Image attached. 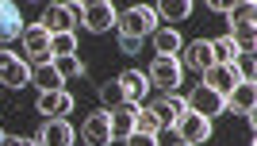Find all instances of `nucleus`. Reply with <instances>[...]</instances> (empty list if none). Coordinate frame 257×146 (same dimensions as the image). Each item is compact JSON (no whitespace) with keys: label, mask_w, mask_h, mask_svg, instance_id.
I'll use <instances>...</instances> for the list:
<instances>
[{"label":"nucleus","mask_w":257,"mask_h":146,"mask_svg":"<svg viewBox=\"0 0 257 146\" xmlns=\"http://www.w3.org/2000/svg\"><path fill=\"white\" fill-rule=\"evenodd\" d=\"M154 12H158V20L165 16V20H188L192 16V0H161V4H154Z\"/></svg>","instance_id":"obj_20"},{"label":"nucleus","mask_w":257,"mask_h":146,"mask_svg":"<svg viewBox=\"0 0 257 146\" xmlns=\"http://www.w3.org/2000/svg\"><path fill=\"white\" fill-rule=\"evenodd\" d=\"M226 20H230V27H242V23H253L257 20V4L253 0H242V4H226Z\"/></svg>","instance_id":"obj_21"},{"label":"nucleus","mask_w":257,"mask_h":146,"mask_svg":"<svg viewBox=\"0 0 257 146\" xmlns=\"http://www.w3.org/2000/svg\"><path fill=\"white\" fill-rule=\"evenodd\" d=\"M54 69L62 73V81H69V77H81V73H85V62H81L77 54H65V58H54Z\"/></svg>","instance_id":"obj_25"},{"label":"nucleus","mask_w":257,"mask_h":146,"mask_svg":"<svg viewBox=\"0 0 257 146\" xmlns=\"http://www.w3.org/2000/svg\"><path fill=\"white\" fill-rule=\"evenodd\" d=\"M119 85H123V96H127L131 104H142L146 93H150V77H146L142 69H127L123 77H119Z\"/></svg>","instance_id":"obj_16"},{"label":"nucleus","mask_w":257,"mask_h":146,"mask_svg":"<svg viewBox=\"0 0 257 146\" xmlns=\"http://www.w3.org/2000/svg\"><path fill=\"white\" fill-rule=\"evenodd\" d=\"M16 58H20V54H12V50H4V46H0V73L8 69V65L16 62Z\"/></svg>","instance_id":"obj_32"},{"label":"nucleus","mask_w":257,"mask_h":146,"mask_svg":"<svg viewBox=\"0 0 257 146\" xmlns=\"http://www.w3.org/2000/svg\"><path fill=\"white\" fill-rule=\"evenodd\" d=\"M31 85H39V93H54V89H62V73L54 69V62H46V65H35L31 69Z\"/></svg>","instance_id":"obj_19"},{"label":"nucleus","mask_w":257,"mask_h":146,"mask_svg":"<svg viewBox=\"0 0 257 146\" xmlns=\"http://www.w3.org/2000/svg\"><path fill=\"white\" fill-rule=\"evenodd\" d=\"M158 31V12L154 4H135V8L123 12V20H119V35H127V39H146V35Z\"/></svg>","instance_id":"obj_1"},{"label":"nucleus","mask_w":257,"mask_h":146,"mask_svg":"<svg viewBox=\"0 0 257 146\" xmlns=\"http://www.w3.org/2000/svg\"><path fill=\"white\" fill-rule=\"evenodd\" d=\"M234 73H238V81H253L257 77V54H246V50H238L234 54Z\"/></svg>","instance_id":"obj_24"},{"label":"nucleus","mask_w":257,"mask_h":146,"mask_svg":"<svg viewBox=\"0 0 257 146\" xmlns=\"http://www.w3.org/2000/svg\"><path fill=\"white\" fill-rule=\"evenodd\" d=\"M39 146H73V127L65 119H46L43 135H39Z\"/></svg>","instance_id":"obj_17"},{"label":"nucleus","mask_w":257,"mask_h":146,"mask_svg":"<svg viewBox=\"0 0 257 146\" xmlns=\"http://www.w3.org/2000/svg\"><path fill=\"white\" fill-rule=\"evenodd\" d=\"M211 54H215V65H230V62H234V54H238V46H234V39L226 35V39L211 42Z\"/></svg>","instance_id":"obj_26"},{"label":"nucleus","mask_w":257,"mask_h":146,"mask_svg":"<svg viewBox=\"0 0 257 146\" xmlns=\"http://www.w3.org/2000/svg\"><path fill=\"white\" fill-rule=\"evenodd\" d=\"M23 46H27V54H31V69L35 65H46L54 62V54H50V31H46L43 23H31V27H23Z\"/></svg>","instance_id":"obj_4"},{"label":"nucleus","mask_w":257,"mask_h":146,"mask_svg":"<svg viewBox=\"0 0 257 146\" xmlns=\"http://www.w3.org/2000/svg\"><path fill=\"white\" fill-rule=\"evenodd\" d=\"M123 146H154V135H139V131H131L123 138Z\"/></svg>","instance_id":"obj_29"},{"label":"nucleus","mask_w":257,"mask_h":146,"mask_svg":"<svg viewBox=\"0 0 257 146\" xmlns=\"http://www.w3.org/2000/svg\"><path fill=\"white\" fill-rule=\"evenodd\" d=\"M135 115H139V104H119V108H111V112H107V127H111V142H123V138L131 135V131H135Z\"/></svg>","instance_id":"obj_9"},{"label":"nucleus","mask_w":257,"mask_h":146,"mask_svg":"<svg viewBox=\"0 0 257 146\" xmlns=\"http://www.w3.org/2000/svg\"><path fill=\"white\" fill-rule=\"evenodd\" d=\"M50 54H54V58L77 54V35H73V31H65V35H50Z\"/></svg>","instance_id":"obj_27"},{"label":"nucleus","mask_w":257,"mask_h":146,"mask_svg":"<svg viewBox=\"0 0 257 146\" xmlns=\"http://www.w3.org/2000/svg\"><path fill=\"white\" fill-rule=\"evenodd\" d=\"M204 85L211 89V93H219L226 100V93L238 85V73H234V65H211V69H204Z\"/></svg>","instance_id":"obj_12"},{"label":"nucleus","mask_w":257,"mask_h":146,"mask_svg":"<svg viewBox=\"0 0 257 146\" xmlns=\"http://www.w3.org/2000/svg\"><path fill=\"white\" fill-rule=\"evenodd\" d=\"M154 50L177 58V54H181V35L173 31V27H158V31H154Z\"/></svg>","instance_id":"obj_22"},{"label":"nucleus","mask_w":257,"mask_h":146,"mask_svg":"<svg viewBox=\"0 0 257 146\" xmlns=\"http://www.w3.org/2000/svg\"><path fill=\"white\" fill-rule=\"evenodd\" d=\"M230 112H238V115H253V108H257V85L253 81H238L230 93H226V100H223Z\"/></svg>","instance_id":"obj_7"},{"label":"nucleus","mask_w":257,"mask_h":146,"mask_svg":"<svg viewBox=\"0 0 257 146\" xmlns=\"http://www.w3.org/2000/svg\"><path fill=\"white\" fill-rule=\"evenodd\" d=\"M50 35H65V31H73V16H69V8L65 4H46L43 8V20H39Z\"/></svg>","instance_id":"obj_15"},{"label":"nucleus","mask_w":257,"mask_h":146,"mask_svg":"<svg viewBox=\"0 0 257 146\" xmlns=\"http://www.w3.org/2000/svg\"><path fill=\"white\" fill-rule=\"evenodd\" d=\"M119 104H127L119 77H115V81H104V85H100V108H104V112H111V108H119Z\"/></svg>","instance_id":"obj_23"},{"label":"nucleus","mask_w":257,"mask_h":146,"mask_svg":"<svg viewBox=\"0 0 257 146\" xmlns=\"http://www.w3.org/2000/svg\"><path fill=\"white\" fill-rule=\"evenodd\" d=\"M23 146H39V138H23Z\"/></svg>","instance_id":"obj_34"},{"label":"nucleus","mask_w":257,"mask_h":146,"mask_svg":"<svg viewBox=\"0 0 257 146\" xmlns=\"http://www.w3.org/2000/svg\"><path fill=\"white\" fill-rule=\"evenodd\" d=\"M119 23V16H115V4H107V0H96V4H85V31H92V35H104V31H111Z\"/></svg>","instance_id":"obj_5"},{"label":"nucleus","mask_w":257,"mask_h":146,"mask_svg":"<svg viewBox=\"0 0 257 146\" xmlns=\"http://www.w3.org/2000/svg\"><path fill=\"white\" fill-rule=\"evenodd\" d=\"M81 135H85L88 146H107V142H111V127H107V112H104V108H100V112H92V115L85 119Z\"/></svg>","instance_id":"obj_10"},{"label":"nucleus","mask_w":257,"mask_h":146,"mask_svg":"<svg viewBox=\"0 0 257 146\" xmlns=\"http://www.w3.org/2000/svg\"><path fill=\"white\" fill-rule=\"evenodd\" d=\"M0 146H23V138L20 135H4V142H0Z\"/></svg>","instance_id":"obj_33"},{"label":"nucleus","mask_w":257,"mask_h":146,"mask_svg":"<svg viewBox=\"0 0 257 146\" xmlns=\"http://www.w3.org/2000/svg\"><path fill=\"white\" fill-rule=\"evenodd\" d=\"M119 50H123V54H139L142 50V39H127V35H119Z\"/></svg>","instance_id":"obj_30"},{"label":"nucleus","mask_w":257,"mask_h":146,"mask_svg":"<svg viewBox=\"0 0 257 146\" xmlns=\"http://www.w3.org/2000/svg\"><path fill=\"white\" fill-rule=\"evenodd\" d=\"M146 108L158 115V123H161V127H173V123H177V119L184 115V100H181L177 93H165L158 104H146Z\"/></svg>","instance_id":"obj_14"},{"label":"nucleus","mask_w":257,"mask_h":146,"mask_svg":"<svg viewBox=\"0 0 257 146\" xmlns=\"http://www.w3.org/2000/svg\"><path fill=\"white\" fill-rule=\"evenodd\" d=\"M0 142H4V131H0Z\"/></svg>","instance_id":"obj_35"},{"label":"nucleus","mask_w":257,"mask_h":146,"mask_svg":"<svg viewBox=\"0 0 257 146\" xmlns=\"http://www.w3.org/2000/svg\"><path fill=\"white\" fill-rule=\"evenodd\" d=\"M184 108H188V112H196V115H204V119H211V115H219L226 104H223V96L211 93L207 85H196L192 93H188V100H184Z\"/></svg>","instance_id":"obj_6"},{"label":"nucleus","mask_w":257,"mask_h":146,"mask_svg":"<svg viewBox=\"0 0 257 146\" xmlns=\"http://www.w3.org/2000/svg\"><path fill=\"white\" fill-rule=\"evenodd\" d=\"M146 77H150V85L161 89V93H177V85H181V58H173V54H154Z\"/></svg>","instance_id":"obj_2"},{"label":"nucleus","mask_w":257,"mask_h":146,"mask_svg":"<svg viewBox=\"0 0 257 146\" xmlns=\"http://www.w3.org/2000/svg\"><path fill=\"white\" fill-rule=\"evenodd\" d=\"M177 146H188V142H177Z\"/></svg>","instance_id":"obj_36"},{"label":"nucleus","mask_w":257,"mask_h":146,"mask_svg":"<svg viewBox=\"0 0 257 146\" xmlns=\"http://www.w3.org/2000/svg\"><path fill=\"white\" fill-rule=\"evenodd\" d=\"M35 108H39L43 115H50V119H65V115L73 112V96L65 93V89H54V93H39Z\"/></svg>","instance_id":"obj_8"},{"label":"nucleus","mask_w":257,"mask_h":146,"mask_svg":"<svg viewBox=\"0 0 257 146\" xmlns=\"http://www.w3.org/2000/svg\"><path fill=\"white\" fill-rule=\"evenodd\" d=\"M23 35V20H20V8L12 4V0H0V46L12 39H20Z\"/></svg>","instance_id":"obj_13"},{"label":"nucleus","mask_w":257,"mask_h":146,"mask_svg":"<svg viewBox=\"0 0 257 146\" xmlns=\"http://www.w3.org/2000/svg\"><path fill=\"white\" fill-rule=\"evenodd\" d=\"M0 85H8V89H23V85H31V62H27V58H16L8 69L0 73Z\"/></svg>","instance_id":"obj_18"},{"label":"nucleus","mask_w":257,"mask_h":146,"mask_svg":"<svg viewBox=\"0 0 257 146\" xmlns=\"http://www.w3.org/2000/svg\"><path fill=\"white\" fill-rule=\"evenodd\" d=\"M173 135L181 138V142H188V146H200V142L211 138V119H204V115H196V112L184 108V115L173 123Z\"/></svg>","instance_id":"obj_3"},{"label":"nucleus","mask_w":257,"mask_h":146,"mask_svg":"<svg viewBox=\"0 0 257 146\" xmlns=\"http://www.w3.org/2000/svg\"><path fill=\"white\" fill-rule=\"evenodd\" d=\"M135 131H139V135H158V131H161L158 115H154L150 108H139V115H135Z\"/></svg>","instance_id":"obj_28"},{"label":"nucleus","mask_w":257,"mask_h":146,"mask_svg":"<svg viewBox=\"0 0 257 146\" xmlns=\"http://www.w3.org/2000/svg\"><path fill=\"white\" fill-rule=\"evenodd\" d=\"M215 65V54H211V39H196L184 46V69H211Z\"/></svg>","instance_id":"obj_11"},{"label":"nucleus","mask_w":257,"mask_h":146,"mask_svg":"<svg viewBox=\"0 0 257 146\" xmlns=\"http://www.w3.org/2000/svg\"><path fill=\"white\" fill-rule=\"evenodd\" d=\"M65 8H69L73 23H85V4H81V0H73V4H65Z\"/></svg>","instance_id":"obj_31"}]
</instances>
